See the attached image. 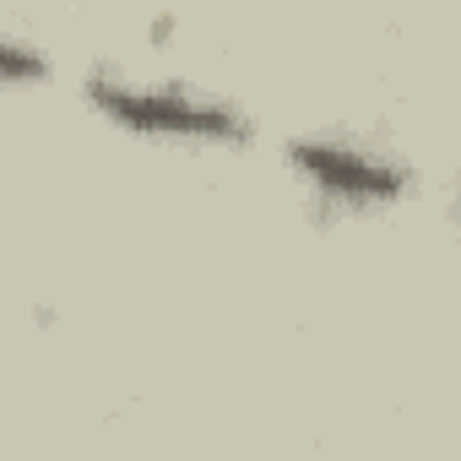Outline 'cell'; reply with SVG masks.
Listing matches in <instances>:
<instances>
[{"label": "cell", "mask_w": 461, "mask_h": 461, "mask_svg": "<svg viewBox=\"0 0 461 461\" xmlns=\"http://www.w3.org/2000/svg\"><path fill=\"white\" fill-rule=\"evenodd\" d=\"M456 217H461V195H456Z\"/></svg>", "instance_id": "4"}, {"label": "cell", "mask_w": 461, "mask_h": 461, "mask_svg": "<svg viewBox=\"0 0 461 461\" xmlns=\"http://www.w3.org/2000/svg\"><path fill=\"white\" fill-rule=\"evenodd\" d=\"M50 71H55V60L44 55V44L0 28V82H6V87H39Z\"/></svg>", "instance_id": "3"}, {"label": "cell", "mask_w": 461, "mask_h": 461, "mask_svg": "<svg viewBox=\"0 0 461 461\" xmlns=\"http://www.w3.org/2000/svg\"><path fill=\"white\" fill-rule=\"evenodd\" d=\"M82 98L109 125H120L141 141H168V147H250L256 141V120L245 114L240 98L201 87V82H185V77L87 66Z\"/></svg>", "instance_id": "1"}, {"label": "cell", "mask_w": 461, "mask_h": 461, "mask_svg": "<svg viewBox=\"0 0 461 461\" xmlns=\"http://www.w3.org/2000/svg\"><path fill=\"white\" fill-rule=\"evenodd\" d=\"M283 163L299 185H310L321 201L342 212L402 206L418 190V168L396 147L353 136V131H294L283 141Z\"/></svg>", "instance_id": "2"}]
</instances>
